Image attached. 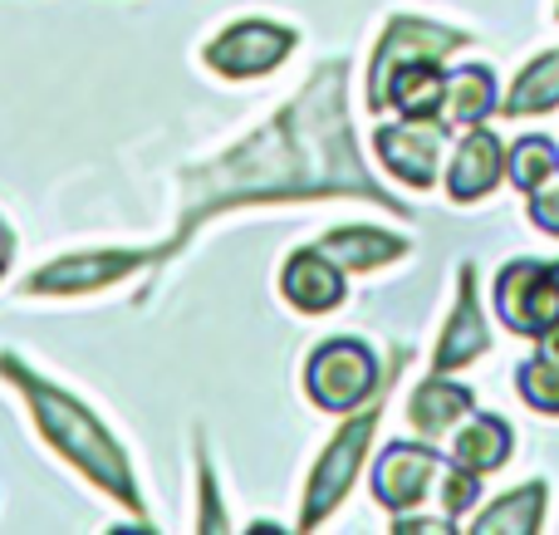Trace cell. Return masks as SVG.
Segmentation results:
<instances>
[{
    "mask_svg": "<svg viewBox=\"0 0 559 535\" xmlns=\"http://www.w3.org/2000/svg\"><path fill=\"white\" fill-rule=\"evenodd\" d=\"M506 457H511V428L501 418H486V413L481 418H466V428L452 438V462L476 472V477L496 472Z\"/></svg>",
    "mask_w": 559,
    "mask_h": 535,
    "instance_id": "18",
    "label": "cell"
},
{
    "mask_svg": "<svg viewBox=\"0 0 559 535\" xmlns=\"http://www.w3.org/2000/svg\"><path fill=\"white\" fill-rule=\"evenodd\" d=\"M447 98V74L437 69V59H413L388 79V104L403 118H437Z\"/></svg>",
    "mask_w": 559,
    "mask_h": 535,
    "instance_id": "15",
    "label": "cell"
},
{
    "mask_svg": "<svg viewBox=\"0 0 559 535\" xmlns=\"http://www.w3.org/2000/svg\"><path fill=\"white\" fill-rule=\"evenodd\" d=\"M442 118H407V123L378 128V157L388 173L403 177L407 187H432L437 182V147H442Z\"/></svg>",
    "mask_w": 559,
    "mask_h": 535,
    "instance_id": "9",
    "label": "cell"
},
{
    "mask_svg": "<svg viewBox=\"0 0 559 535\" xmlns=\"http://www.w3.org/2000/svg\"><path fill=\"white\" fill-rule=\"evenodd\" d=\"M540 516H545V482H531V487L501 497L496 507H486V516L472 531L476 535H531V531H540Z\"/></svg>",
    "mask_w": 559,
    "mask_h": 535,
    "instance_id": "20",
    "label": "cell"
},
{
    "mask_svg": "<svg viewBox=\"0 0 559 535\" xmlns=\"http://www.w3.org/2000/svg\"><path fill=\"white\" fill-rule=\"evenodd\" d=\"M506 173H511V182L521 187V192H535L545 177L559 173V147L550 138H521V143L511 147V157H506Z\"/></svg>",
    "mask_w": 559,
    "mask_h": 535,
    "instance_id": "22",
    "label": "cell"
},
{
    "mask_svg": "<svg viewBox=\"0 0 559 535\" xmlns=\"http://www.w3.org/2000/svg\"><path fill=\"white\" fill-rule=\"evenodd\" d=\"M226 521H222V507H216V482H212V472L202 467V531H222Z\"/></svg>",
    "mask_w": 559,
    "mask_h": 535,
    "instance_id": "25",
    "label": "cell"
},
{
    "mask_svg": "<svg viewBox=\"0 0 559 535\" xmlns=\"http://www.w3.org/2000/svg\"><path fill=\"white\" fill-rule=\"evenodd\" d=\"M289 49H295L289 29L265 25V20H241V25H231L226 35H216L206 45V64L226 79H255V74H271Z\"/></svg>",
    "mask_w": 559,
    "mask_h": 535,
    "instance_id": "7",
    "label": "cell"
},
{
    "mask_svg": "<svg viewBox=\"0 0 559 535\" xmlns=\"http://www.w3.org/2000/svg\"><path fill=\"white\" fill-rule=\"evenodd\" d=\"M496 108V79L486 64H466L447 74V98H442V128H476Z\"/></svg>",
    "mask_w": 559,
    "mask_h": 535,
    "instance_id": "16",
    "label": "cell"
},
{
    "mask_svg": "<svg viewBox=\"0 0 559 535\" xmlns=\"http://www.w3.org/2000/svg\"><path fill=\"white\" fill-rule=\"evenodd\" d=\"M515 383H521V399L531 408L559 413V324L550 334H540V349H535L531 364H521Z\"/></svg>",
    "mask_w": 559,
    "mask_h": 535,
    "instance_id": "21",
    "label": "cell"
},
{
    "mask_svg": "<svg viewBox=\"0 0 559 535\" xmlns=\"http://www.w3.org/2000/svg\"><path fill=\"white\" fill-rule=\"evenodd\" d=\"M476 491H481V477H476V472L456 467V462L442 472V511L447 516H462V511L476 501Z\"/></svg>",
    "mask_w": 559,
    "mask_h": 535,
    "instance_id": "23",
    "label": "cell"
},
{
    "mask_svg": "<svg viewBox=\"0 0 559 535\" xmlns=\"http://www.w3.org/2000/svg\"><path fill=\"white\" fill-rule=\"evenodd\" d=\"M462 45H466L462 29H447V25L413 20V15L393 20L388 35H383V45H378V55H373V69H368V108L383 114L388 108V79H393L403 64H413V59H442Z\"/></svg>",
    "mask_w": 559,
    "mask_h": 535,
    "instance_id": "5",
    "label": "cell"
},
{
    "mask_svg": "<svg viewBox=\"0 0 559 535\" xmlns=\"http://www.w3.org/2000/svg\"><path fill=\"white\" fill-rule=\"evenodd\" d=\"M486 349H491V330H486L481 300H476V271L472 265H462V295H456V310H452V320H447L442 344H437L432 369L437 373H456V369H466L472 359H481Z\"/></svg>",
    "mask_w": 559,
    "mask_h": 535,
    "instance_id": "11",
    "label": "cell"
},
{
    "mask_svg": "<svg viewBox=\"0 0 559 535\" xmlns=\"http://www.w3.org/2000/svg\"><path fill=\"white\" fill-rule=\"evenodd\" d=\"M373 432H378V408H368V413H358V418L348 423V428L338 432L334 442H329V452L319 457L314 477H309V491H305V521H299L305 531H314L319 521H324L329 511L344 501V491L354 487L358 462H364Z\"/></svg>",
    "mask_w": 559,
    "mask_h": 535,
    "instance_id": "6",
    "label": "cell"
},
{
    "mask_svg": "<svg viewBox=\"0 0 559 535\" xmlns=\"http://www.w3.org/2000/svg\"><path fill=\"white\" fill-rule=\"evenodd\" d=\"M143 261H153V251H94V255H69V261L45 265L39 275H29V290L39 295H74L94 290L104 281H123L128 271H138Z\"/></svg>",
    "mask_w": 559,
    "mask_h": 535,
    "instance_id": "10",
    "label": "cell"
},
{
    "mask_svg": "<svg viewBox=\"0 0 559 535\" xmlns=\"http://www.w3.org/2000/svg\"><path fill=\"white\" fill-rule=\"evenodd\" d=\"M319 251L334 265H344V271H373L383 261H397L407 251V241L388 231H368V226H344V231H329L319 241Z\"/></svg>",
    "mask_w": 559,
    "mask_h": 535,
    "instance_id": "17",
    "label": "cell"
},
{
    "mask_svg": "<svg viewBox=\"0 0 559 535\" xmlns=\"http://www.w3.org/2000/svg\"><path fill=\"white\" fill-rule=\"evenodd\" d=\"M0 373L5 379H15L20 389H25V399H29V413H35V423H39V432H45L49 442H55L59 452H64L69 462H74L79 472H84L94 487H104L114 501H123L128 511H143V501H138V487H133V472H128V462H123V452H118V442L108 438V428L94 418V413L84 408V403H74L69 393H59V389H49L45 379H35V373L25 369V364H15L5 354L0 359Z\"/></svg>",
    "mask_w": 559,
    "mask_h": 535,
    "instance_id": "2",
    "label": "cell"
},
{
    "mask_svg": "<svg viewBox=\"0 0 559 535\" xmlns=\"http://www.w3.org/2000/svg\"><path fill=\"white\" fill-rule=\"evenodd\" d=\"M501 173H506L501 138L486 133V128H472L466 143L456 147V157H452L447 192H452V202H476V197H486L496 182H501Z\"/></svg>",
    "mask_w": 559,
    "mask_h": 535,
    "instance_id": "13",
    "label": "cell"
},
{
    "mask_svg": "<svg viewBox=\"0 0 559 535\" xmlns=\"http://www.w3.org/2000/svg\"><path fill=\"white\" fill-rule=\"evenodd\" d=\"M324 192H354L407 216V206L393 202L358 167L354 133H348V118H344V64L319 69L314 84L271 128L246 138L212 173L192 177V206H187V222L177 231V241H187V231L206 212H216V206L251 202V197H324Z\"/></svg>",
    "mask_w": 559,
    "mask_h": 535,
    "instance_id": "1",
    "label": "cell"
},
{
    "mask_svg": "<svg viewBox=\"0 0 559 535\" xmlns=\"http://www.w3.org/2000/svg\"><path fill=\"white\" fill-rule=\"evenodd\" d=\"M496 314L506 320L511 334H550L559 324V261H511L496 281Z\"/></svg>",
    "mask_w": 559,
    "mask_h": 535,
    "instance_id": "4",
    "label": "cell"
},
{
    "mask_svg": "<svg viewBox=\"0 0 559 535\" xmlns=\"http://www.w3.org/2000/svg\"><path fill=\"white\" fill-rule=\"evenodd\" d=\"M305 389L324 413H354L358 403L373 399L378 359L368 354V344H358V340H329L309 354Z\"/></svg>",
    "mask_w": 559,
    "mask_h": 535,
    "instance_id": "3",
    "label": "cell"
},
{
    "mask_svg": "<svg viewBox=\"0 0 559 535\" xmlns=\"http://www.w3.org/2000/svg\"><path fill=\"white\" fill-rule=\"evenodd\" d=\"M472 389H462V383H447V373H432V379L423 383V389L407 399V423H413L417 438L437 442L447 438V432L456 428L462 418H472Z\"/></svg>",
    "mask_w": 559,
    "mask_h": 535,
    "instance_id": "14",
    "label": "cell"
},
{
    "mask_svg": "<svg viewBox=\"0 0 559 535\" xmlns=\"http://www.w3.org/2000/svg\"><path fill=\"white\" fill-rule=\"evenodd\" d=\"M531 222L540 226V231L559 236V173H550L540 187L531 192Z\"/></svg>",
    "mask_w": 559,
    "mask_h": 535,
    "instance_id": "24",
    "label": "cell"
},
{
    "mask_svg": "<svg viewBox=\"0 0 559 535\" xmlns=\"http://www.w3.org/2000/svg\"><path fill=\"white\" fill-rule=\"evenodd\" d=\"M10 251H15V241H10L5 222H0V275H5V265H10Z\"/></svg>",
    "mask_w": 559,
    "mask_h": 535,
    "instance_id": "26",
    "label": "cell"
},
{
    "mask_svg": "<svg viewBox=\"0 0 559 535\" xmlns=\"http://www.w3.org/2000/svg\"><path fill=\"white\" fill-rule=\"evenodd\" d=\"M506 118H531V114H550L559 108V49L540 55L531 69H521V79L506 94Z\"/></svg>",
    "mask_w": 559,
    "mask_h": 535,
    "instance_id": "19",
    "label": "cell"
},
{
    "mask_svg": "<svg viewBox=\"0 0 559 535\" xmlns=\"http://www.w3.org/2000/svg\"><path fill=\"white\" fill-rule=\"evenodd\" d=\"M280 285H285V300L295 305V310L324 314L344 300V265H334L319 246H309V251H295L285 261Z\"/></svg>",
    "mask_w": 559,
    "mask_h": 535,
    "instance_id": "12",
    "label": "cell"
},
{
    "mask_svg": "<svg viewBox=\"0 0 559 535\" xmlns=\"http://www.w3.org/2000/svg\"><path fill=\"white\" fill-rule=\"evenodd\" d=\"M447 462L437 457L427 442H393L373 467V497L388 511H413L417 501L432 491V482H442Z\"/></svg>",
    "mask_w": 559,
    "mask_h": 535,
    "instance_id": "8",
    "label": "cell"
}]
</instances>
